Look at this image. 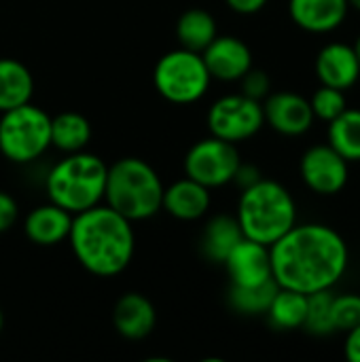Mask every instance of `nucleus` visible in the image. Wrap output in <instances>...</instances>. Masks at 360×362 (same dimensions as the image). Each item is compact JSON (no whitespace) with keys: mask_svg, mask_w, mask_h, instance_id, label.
<instances>
[{"mask_svg":"<svg viewBox=\"0 0 360 362\" xmlns=\"http://www.w3.org/2000/svg\"><path fill=\"white\" fill-rule=\"evenodd\" d=\"M206 121L212 136L238 144L257 136L265 125L263 104L244 93L223 95L210 106Z\"/></svg>","mask_w":360,"mask_h":362,"instance_id":"6e6552de","label":"nucleus"},{"mask_svg":"<svg viewBox=\"0 0 360 362\" xmlns=\"http://www.w3.org/2000/svg\"><path fill=\"white\" fill-rule=\"evenodd\" d=\"M112 325L121 337L140 341L149 337L157 325L155 305L140 293H125L112 308Z\"/></svg>","mask_w":360,"mask_h":362,"instance_id":"2eb2a0df","label":"nucleus"},{"mask_svg":"<svg viewBox=\"0 0 360 362\" xmlns=\"http://www.w3.org/2000/svg\"><path fill=\"white\" fill-rule=\"evenodd\" d=\"M240 85H242V93L252 98V100H259L263 102L269 93H272V81H269V74L261 68H250L242 78H240Z\"/></svg>","mask_w":360,"mask_h":362,"instance_id":"c85d7f7f","label":"nucleus"},{"mask_svg":"<svg viewBox=\"0 0 360 362\" xmlns=\"http://www.w3.org/2000/svg\"><path fill=\"white\" fill-rule=\"evenodd\" d=\"M316 76L320 85L342 91L352 89L360 78V64L352 45L329 42L316 55Z\"/></svg>","mask_w":360,"mask_h":362,"instance_id":"4468645a","label":"nucleus"},{"mask_svg":"<svg viewBox=\"0 0 360 362\" xmlns=\"http://www.w3.org/2000/svg\"><path fill=\"white\" fill-rule=\"evenodd\" d=\"M242 238H244V233H242L238 218L229 216V214H219L206 223V227L202 231L199 248L208 261L223 265L227 255L236 248V244Z\"/></svg>","mask_w":360,"mask_h":362,"instance_id":"6ab92c4d","label":"nucleus"},{"mask_svg":"<svg viewBox=\"0 0 360 362\" xmlns=\"http://www.w3.org/2000/svg\"><path fill=\"white\" fill-rule=\"evenodd\" d=\"M352 47H354V51H356V57H359V64H360V34H359V38H356V42H354Z\"/></svg>","mask_w":360,"mask_h":362,"instance_id":"f704fd0d","label":"nucleus"},{"mask_svg":"<svg viewBox=\"0 0 360 362\" xmlns=\"http://www.w3.org/2000/svg\"><path fill=\"white\" fill-rule=\"evenodd\" d=\"M333 327L335 331L348 333L350 329L360 325V295L348 293V295H335L333 297Z\"/></svg>","mask_w":360,"mask_h":362,"instance_id":"cd10ccee","label":"nucleus"},{"mask_svg":"<svg viewBox=\"0 0 360 362\" xmlns=\"http://www.w3.org/2000/svg\"><path fill=\"white\" fill-rule=\"evenodd\" d=\"M333 297H335V295L331 293V288H329V291H316V293H310V295H308V310H306L303 329H306L310 335L325 337V335L335 333L333 314H331Z\"/></svg>","mask_w":360,"mask_h":362,"instance_id":"a878e982","label":"nucleus"},{"mask_svg":"<svg viewBox=\"0 0 360 362\" xmlns=\"http://www.w3.org/2000/svg\"><path fill=\"white\" fill-rule=\"evenodd\" d=\"M225 269L236 286H255L272 280V255L269 246L242 238L225 259Z\"/></svg>","mask_w":360,"mask_h":362,"instance_id":"ddd939ff","label":"nucleus"},{"mask_svg":"<svg viewBox=\"0 0 360 362\" xmlns=\"http://www.w3.org/2000/svg\"><path fill=\"white\" fill-rule=\"evenodd\" d=\"M236 218L244 238L272 246L297 225V204L284 185L261 178L242 191Z\"/></svg>","mask_w":360,"mask_h":362,"instance_id":"7ed1b4c3","label":"nucleus"},{"mask_svg":"<svg viewBox=\"0 0 360 362\" xmlns=\"http://www.w3.org/2000/svg\"><path fill=\"white\" fill-rule=\"evenodd\" d=\"M19 218V206L13 195L0 191V233L8 231Z\"/></svg>","mask_w":360,"mask_h":362,"instance_id":"c756f323","label":"nucleus"},{"mask_svg":"<svg viewBox=\"0 0 360 362\" xmlns=\"http://www.w3.org/2000/svg\"><path fill=\"white\" fill-rule=\"evenodd\" d=\"M2 327H4V316H2V310H0V331H2Z\"/></svg>","mask_w":360,"mask_h":362,"instance_id":"c9c22d12","label":"nucleus"},{"mask_svg":"<svg viewBox=\"0 0 360 362\" xmlns=\"http://www.w3.org/2000/svg\"><path fill=\"white\" fill-rule=\"evenodd\" d=\"M269 255L278 286L303 295L333 288L350 263L346 240L323 223L295 225L269 246Z\"/></svg>","mask_w":360,"mask_h":362,"instance_id":"f257e3e1","label":"nucleus"},{"mask_svg":"<svg viewBox=\"0 0 360 362\" xmlns=\"http://www.w3.org/2000/svg\"><path fill=\"white\" fill-rule=\"evenodd\" d=\"M72 216L68 210L49 202L28 212L23 221L25 238L36 246H57L70 235Z\"/></svg>","mask_w":360,"mask_h":362,"instance_id":"a211bd4d","label":"nucleus"},{"mask_svg":"<svg viewBox=\"0 0 360 362\" xmlns=\"http://www.w3.org/2000/svg\"><path fill=\"white\" fill-rule=\"evenodd\" d=\"M348 4H350V8H354V11L360 13V0H348Z\"/></svg>","mask_w":360,"mask_h":362,"instance_id":"72a5a7b5","label":"nucleus"},{"mask_svg":"<svg viewBox=\"0 0 360 362\" xmlns=\"http://www.w3.org/2000/svg\"><path fill=\"white\" fill-rule=\"evenodd\" d=\"M210 72L202 53L178 47L161 55L153 70V83L159 95L172 104H193L210 87Z\"/></svg>","mask_w":360,"mask_h":362,"instance_id":"0eeeda50","label":"nucleus"},{"mask_svg":"<svg viewBox=\"0 0 360 362\" xmlns=\"http://www.w3.org/2000/svg\"><path fill=\"white\" fill-rule=\"evenodd\" d=\"M0 115V153L8 161L32 163L51 146V117L42 108L28 102Z\"/></svg>","mask_w":360,"mask_h":362,"instance_id":"423d86ee","label":"nucleus"},{"mask_svg":"<svg viewBox=\"0 0 360 362\" xmlns=\"http://www.w3.org/2000/svg\"><path fill=\"white\" fill-rule=\"evenodd\" d=\"M91 140V123L81 112H59L51 117V146L59 148L62 153H79Z\"/></svg>","mask_w":360,"mask_h":362,"instance_id":"412c9836","label":"nucleus"},{"mask_svg":"<svg viewBox=\"0 0 360 362\" xmlns=\"http://www.w3.org/2000/svg\"><path fill=\"white\" fill-rule=\"evenodd\" d=\"M161 210L178 221H199L210 210V189L185 176L163 187Z\"/></svg>","mask_w":360,"mask_h":362,"instance_id":"f3484780","label":"nucleus"},{"mask_svg":"<svg viewBox=\"0 0 360 362\" xmlns=\"http://www.w3.org/2000/svg\"><path fill=\"white\" fill-rule=\"evenodd\" d=\"M278 282L272 278L267 282L255 284V286H229V305L242 314V316H265L276 293H278Z\"/></svg>","mask_w":360,"mask_h":362,"instance_id":"393cba45","label":"nucleus"},{"mask_svg":"<svg viewBox=\"0 0 360 362\" xmlns=\"http://www.w3.org/2000/svg\"><path fill=\"white\" fill-rule=\"evenodd\" d=\"M227 2V6L231 8V11H236V13H240V15H255V13H259L269 0H225Z\"/></svg>","mask_w":360,"mask_h":362,"instance_id":"473e14b6","label":"nucleus"},{"mask_svg":"<svg viewBox=\"0 0 360 362\" xmlns=\"http://www.w3.org/2000/svg\"><path fill=\"white\" fill-rule=\"evenodd\" d=\"M299 174L303 185L316 195H337L350 180V163L329 144L310 146L301 161Z\"/></svg>","mask_w":360,"mask_h":362,"instance_id":"9d476101","label":"nucleus"},{"mask_svg":"<svg viewBox=\"0 0 360 362\" xmlns=\"http://www.w3.org/2000/svg\"><path fill=\"white\" fill-rule=\"evenodd\" d=\"M68 240L79 265L98 278L119 276L136 252L132 221L106 204L74 214Z\"/></svg>","mask_w":360,"mask_h":362,"instance_id":"f03ea898","label":"nucleus"},{"mask_svg":"<svg viewBox=\"0 0 360 362\" xmlns=\"http://www.w3.org/2000/svg\"><path fill=\"white\" fill-rule=\"evenodd\" d=\"M163 182L155 168L138 157H123L108 165L104 204L127 221H146L161 210Z\"/></svg>","mask_w":360,"mask_h":362,"instance_id":"20e7f679","label":"nucleus"},{"mask_svg":"<svg viewBox=\"0 0 360 362\" xmlns=\"http://www.w3.org/2000/svg\"><path fill=\"white\" fill-rule=\"evenodd\" d=\"M106 172L108 165L93 153H68V157L57 161L45 178L47 197L70 214H79L102 204Z\"/></svg>","mask_w":360,"mask_h":362,"instance_id":"39448f33","label":"nucleus"},{"mask_svg":"<svg viewBox=\"0 0 360 362\" xmlns=\"http://www.w3.org/2000/svg\"><path fill=\"white\" fill-rule=\"evenodd\" d=\"M202 57L210 76L223 83H236L252 68L250 47L242 38L229 34H216V38L202 51Z\"/></svg>","mask_w":360,"mask_h":362,"instance_id":"f8f14e48","label":"nucleus"},{"mask_svg":"<svg viewBox=\"0 0 360 362\" xmlns=\"http://www.w3.org/2000/svg\"><path fill=\"white\" fill-rule=\"evenodd\" d=\"M348 0H289L293 23L312 34H329L348 17Z\"/></svg>","mask_w":360,"mask_h":362,"instance_id":"dca6fc26","label":"nucleus"},{"mask_svg":"<svg viewBox=\"0 0 360 362\" xmlns=\"http://www.w3.org/2000/svg\"><path fill=\"white\" fill-rule=\"evenodd\" d=\"M327 144L333 146L348 163L360 161V108H346L329 123Z\"/></svg>","mask_w":360,"mask_h":362,"instance_id":"5701e85b","label":"nucleus"},{"mask_svg":"<svg viewBox=\"0 0 360 362\" xmlns=\"http://www.w3.org/2000/svg\"><path fill=\"white\" fill-rule=\"evenodd\" d=\"M263 117L265 123L282 134V136H303L314 125V112L310 100L295 93V91H276L269 93L263 102Z\"/></svg>","mask_w":360,"mask_h":362,"instance_id":"9b49d317","label":"nucleus"},{"mask_svg":"<svg viewBox=\"0 0 360 362\" xmlns=\"http://www.w3.org/2000/svg\"><path fill=\"white\" fill-rule=\"evenodd\" d=\"M216 21L204 8H189L178 17L176 23V38L180 47L202 53L214 38H216Z\"/></svg>","mask_w":360,"mask_h":362,"instance_id":"4be33fe9","label":"nucleus"},{"mask_svg":"<svg viewBox=\"0 0 360 362\" xmlns=\"http://www.w3.org/2000/svg\"><path fill=\"white\" fill-rule=\"evenodd\" d=\"M34 93L32 72L13 57H0V112L28 104Z\"/></svg>","mask_w":360,"mask_h":362,"instance_id":"aec40b11","label":"nucleus"},{"mask_svg":"<svg viewBox=\"0 0 360 362\" xmlns=\"http://www.w3.org/2000/svg\"><path fill=\"white\" fill-rule=\"evenodd\" d=\"M310 106L316 119L331 123L333 119H337L346 108H348V100H346V91L329 87V85H320L314 95L310 98Z\"/></svg>","mask_w":360,"mask_h":362,"instance_id":"bb28decb","label":"nucleus"},{"mask_svg":"<svg viewBox=\"0 0 360 362\" xmlns=\"http://www.w3.org/2000/svg\"><path fill=\"white\" fill-rule=\"evenodd\" d=\"M240 153L233 142L216 138H204L195 142L185 155V176L197 180L208 189L225 187L233 180L240 165Z\"/></svg>","mask_w":360,"mask_h":362,"instance_id":"1a4fd4ad","label":"nucleus"},{"mask_svg":"<svg viewBox=\"0 0 360 362\" xmlns=\"http://www.w3.org/2000/svg\"><path fill=\"white\" fill-rule=\"evenodd\" d=\"M344 356L350 362H360V325L346 333Z\"/></svg>","mask_w":360,"mask_h":362,"instance_id":"2f4dec72","label":"nucleus"},{"mask_svg":"<svg viewBox=\"0 0 360 362\" xmlns=\"http://www.w3.org/2000/svg\"><path fill=\"white\" fill-rule=\"evenodd\" d=\"M306 310H308V295L280 286L265 316L276 331H295V329H303Z\"/></svg>","mask_w":360,"mask_h":362,"instance_id":"b1692460","label":"nucleus"},{"mask_svg":"<svg viewBox=\"0 0 360 362\" xmlns=\"http://www.w3.org/2000/svg\"><path fill=\"white\" fill-rule=\"evenodd\" d=\"M261 178H263V176H261V170H259L257 165H252V163H242V161H240V165H238V170H236L231 182H236V185L244 191V189L257 185Z\"/></svg>","mask_w":360,"mask_h":362,"instance_id":"7c9ffc66","label":"nucleus"}]
</instances>
